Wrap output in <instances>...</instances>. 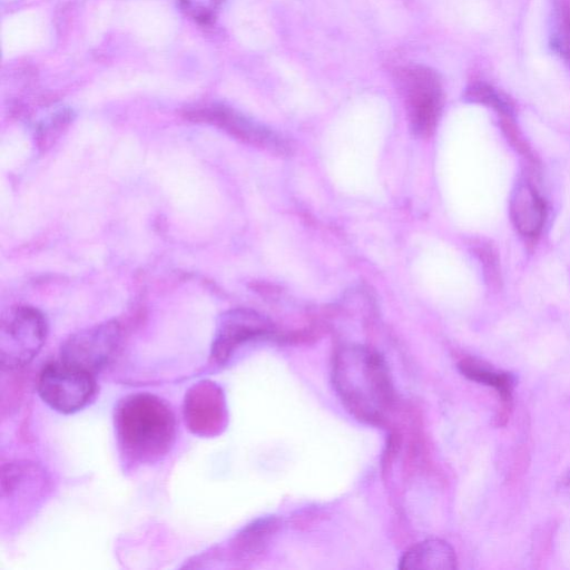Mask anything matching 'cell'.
Segmentation results:
<instances>
[{"label":"cell","instance_id":"6da1fadb","mask_svg":"<svg viewBox=\"0 0 570 570\" xmlns=\"http://www.w3.org/2000/svg\"><path fill=\"white\" fill-rule=\"evenodd\" d=\"M115 430L121 454L134 464L154 463L174 444L176 420L170 406L150 393L124 397L115 411Z\"/></svg>","mask_w":570,"mask_h":570},{"label":"cell","instance_id":"7a4b0ae2","mask_svg":"<svg viewBox=\"0 0 570 570\" xmlns=\"http://www.w3.org/2000/svg\"><path fill=\"white\" fill-rule=\"evenodd\" d=\"M333 383L348 411L360 420L380 422L393 400L383 357L364 346H346L333 363Z\"/></svg>","mask_w":570,"mask_h":570},{"label":"cell","instance_id":"3957f363","mask_svg":"<svg viewBox=\"0 0 570 570\" xmlns=\"http://www.w3.org/2000/svg\"><path fill=\"white\" fill-rule=\"evenodd\" d=\"M47 336L43 314L35 307L17 305L2 313L0 321V364L13 371L28 365Z\"/></svg>","mask_w":570,"mask_h":570},{"label":"cell","instance_id":"277c9868","mask_svg":"<svg viewBox=\"0 0 570 570\" xmlns=\"http://www.w3.org/2000/svg\"><path fill=\"white\" fill-rule=\"evenodd\" d=\"M37 390L41 400L60 413L85 407L96 393L94 374L62 360L47 364L39 373Z\"/></svg>","mask_w":570,"mask_h":570},{"label":"cell","instance_id":"5b68a950","mask_svg":"<svg viewBox=\"0 0 570 570\" xmlns=\"http://www.w3.org/2000/svg\"><path fill=\"white\" fill-rule=\"evenodd\" d=\"M120 337V326L112 321L82 330L63 343L61 360L94 374L114 357Z\"/></svg>","mask_w":570,"mask_h":570},{"label":"cell","instance_id":"8992f818","mask_svg":"<svg viewBox=\"0 0 570 570\" xmlns=\"http://www.w3.org/2000/svg\"><path fill=\"white\" fill-rule=\"evenodd\" d=\"M184 419L189 431L198 436L219 434L226 421L222 389L208 380L195 383L185 395Z\"/></svg>","mask_w":570,"mask_h":570},{"label":"cell","instance_id":"52a82bcc","mask_svg":"<svg viewBox=\"0 0 570 570\" xmlns=\"http://www.w3.org/2000/svg\"><path fill=\"white\" fill-rule=\"evenodd\" d=\"M405 89L412 128L419 136H429L441 110V88L435 76L424 69L410 71Z\"/></svg>","mask_w":570,"mask_h":570},{"label":"cell","instance_id":"ba28073f","mask_svg":"<svg viewBox=\"0 0 570 570\" xmlns=\"http://www.w3.org/2000/svg\"><path fill=\"white\" fill-rule=\"evenodd\" d=\"M269 325L258 314L247 309H236L223 316L212 345V360L224 364L244 342L263 336Z\"/></svg>","mask_w":570,"mask_h":570},{"label":"cell","instance_id":"9c48e42d","mask_svg":"<svg viewBox=\"0 0 570 570\" xmlns=\"http://www.w3.org/2000/svg\"><path fill=\"white\" fill-rule=\"evenodd\" d=\"M226 128L230 134L252 145L268 148L277 154H287L288 146L279 136L225 108H207L196 112Z\"/></svg>","mask_w":570,"mask_h":570},{"label":"cell","instance_id":"30bf717a","mask_svg":"<svg viewBox=\"0 0 570 570\" xmlns=\"http://www.w3.org/2000/svg\"><path fill=\"white\" fill-rule=\"evenodd\" d=\"M514 227L527 237L537 236L544 223L546 207L538 191L527 181L519 183L510 197Z\"/></svg>","mask_w":570,"mask_h":570},{"label":"cell","instance_id":"8fae6325","mask_svg":"<svg viewBox=\"0 0 570 570\" xmlns=\"http://www.w3.org/2000/svg\"><path fill=\"white\" fill-rule=\"evenodd\" d=\"M455 568L454 550L441 539H428L412 546L400 560L402 570H453Z\"/></svg>","mask_w":570,"mask_h":570},{"label":"cell","instance_id":"7c38bea8","mask_svg":"<svg viewBox=\"0 0 570 570\" xmlns=\"http://www.w3.org/2000/svg\"><path fill=\"white\" fill-rule=\"evenodd\" d=\"M459 367L468 379L492 386L504 402L511 401L514 380L510 374L489 370L470 360L461 362Z\"/></svg>","mask_w":570,"mask_h":570},{"label":"cell","instance_id":"4fadbf2b","mask_svg":"<svg viewBox=\"0 0 570 570\" xmlns=\"http://www.w3.org/2000/svg\"><path fill=\"white\" fill-rule=\"evenodd\" d=\"M186 16L200 24L210 23L218 11L220 0H178Z\"/></svg>","mask_w":570,"mask_h":570},{"label":"cell","instance_id":"5bb4252c","mask_svg":"<svg viewBox=\"0 0 570 570\" xmlns=\"http://www.w3.org/2000/svg\"><path fill=\"white\" fill-rule=\"evenodd\" d=\"M552 46L570 63V8L562 7L556 21Z\"/></svg>","mask_w":570,"mask_h":570},{"label":"cell","instance_id":"9a60e30c","mask_svg":"<svg viewBox=\"0 0 570 570\" xmlns=\"http://www.w3.org/2000/svg\"><path fill=\"white\" fill-rule=\"evenodd\" d=\"M469 98L473 101L485 104L495 108L498 111L508 114L510 107L492 88L487 86H475L470 89Z\"/></svg>","mask_w":570,"mask_h":570}]
</instances>
